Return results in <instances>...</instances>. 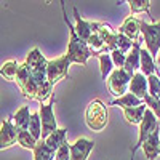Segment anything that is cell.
<instances>
[{
	"instance_id": "obj_27",
	"label": "cell",
	"mask_w": 160,
	"mask_h": 160,
	"mask_svg": "<svg viewBox=\"0 0 160 160\" xmlns=\"http://www.w3.org/2000/svg\"><path fill=\"white\" fill-rule=\"evenodd\" d=\"M148 96H151L154 99H160V77H158V74L148 77Z\"/></svg>"
},
{
	"instance_id": "obj_17",
	"label": "cell",
	"mask_w": 160,
	"mask_h": 160,
	"mask_svg": "<svg viewBox=\"0 0 160 160\" xmlns=\"http://www.w3.org/2000/svg\"><path fill=\"white\" fill-rule=\"evenodd\" d=\"M155 61L154 58L151 56V53L146 50V48H141L139 51V71L144 77H151L155 74Z\"/></svg>"
},
{
	"instance_id": "obj_2",
	"label": "cell",
	"mask_w": 160,
	"mask_h": 160,
	"mask_svg": "<svg viewBox=\"0 0 160 160\" xmlns=\"http://www.w3.org/2000/svg\"><path fill=\"white\" fill-rule=\"evenodd\" d=\"M61 8H62V16H64V21L68 24V29H69V45H68V53H66V56L68 59L72 62H77V64H82V66H87V61L91 55V51L87 45V42H83L82 38H78L74 26L71 24L68 15H66V7H64V2H61Z\"/></svg>"
},
{
	"instance_id": "obj_30",
	"label": "cell",
	"mask_w": 160,
	"mask_h": 160,
	"mask_svg": "<svg viewBox=\"0 0 160 160\" xmlns=\"http://www.w3.org/2000/svg\"><path fill=\"white\" fill-rule=\"evenodd\" d=\"M144 104L148 106V109L152 111V114L157 117V120L160 122V99H154L151 96H146L144 98Z\"/></svg>"
},
{
	"instance_id": "obj_29",
	"label": "cell",
	"mask_w": 160,
	"mask_h": 160,
	"mask_svg": "<svg viewBox=\"0 0 160 160\" xmlns=\"http://www.w3.org/2000/svg\"><path fill=\"white\" fill-rule=\"evenodd\" d=\"M131 48H133V42H131V40L128 37H125L123 34L117 32V50L122 51L123 55H128Z\"/></svg>"
},
{
	"instance_id": "obj_26",
	"label": "cell",
	"mask_w": 160,
	"mask_h": 160,
	"mask_svg": "<svg viewBox=\"0 0 160 160\" xmlns=\"http://www.w3.org/2000/svg\"><path fill=\"white\" fill-rule=\"evenodd\" d=\"M130 10H131V16L133 15H139V13H148L151 15V0H130Z\"/></svg>"
},
{
	"instance_id": "obj_15",
	"label": "cell",
	"mask_w": 160,
	"mask_h": 160,
	"mask_svg": "<svg viewBox=\"0 0 160 160\" xmlns=\"http://www.w3.org/2000/svg\"><path fill=\"white\" fill-rule=\"evenodd\" d=\"M74 16H75V26H74V29H75L78 38H82L83 42H88V38L93 34L91 22L90 21H85L82 16H80V13H78L77 8H74Z\"/></svg>"
},
{
	"instance_id": "obj_18",
	"label": "cell",
	"mask_w": 160,
	"mask_h": 160,
	"mask_svg": "<svg viewBox=\"0 0 160 160\" xmlns=\"http://www.w3.org/2000/svg\"><path fill=\"white\" fill-rule=\"evenodd\" d=\"M31 112H29V106H22L16 111V114L13 115V125H15L16 131L21 130H28L29 127V120H31Z\"/></svg>"
},
{
	"instance_id": "obj_31",
	"label": "cell",
	"mask_w": 160,
	"mask_h": 160,
	"mask_svg": "<svg viewBox=\"0 0 160 160\" xmlns=\"http://www.w3.org/2000/svg\"><path fill=\"white\" fill-rule=\"evenodd\" d=\"M109 55H111V59H112L114 68H117V69H123L127 55H123V53H122V51H118V50H114L112 53H109Z\"/></svg>"
},
{
	"instance_id": "obj_33",
	"label": "cell",
	"mask_w": 160,
	"mask_h": 160,
	"mask_svg": "<svg viewBox=\"0 0 160 160\" xmlns=\"http://www.w3.org/2000/svg\"><path fill=\"white\" fill-rule=\"evenodd\" d=\"M157 61H158V64H160V50H158V55H157Z\"/></svg>"
},
{
	"instance_id": "obj_20",
	"label": "cell",
	"mask_w": 160,
	"mask_h": 160,
	"mask_svg": "<svg viewBox=\"0 0 160 160\" xmlns=\"http://www.w3.org/2000/svg\"><path fill=\"white\" fill-rule=\"evenodd\" d=\"M148 109L146 104H141L138 108H128V109H123V115L127 118V122L131 123V125H138L142 122V117H144V112Z\"/></svg>"
},
{
	"instance_id": "obj_34",
	"label": "cell",
	"mask_w": 160,
	"mask_h": 160,
	"mask_svg": "<svg viewBox=\"0 0 160 160\" xmlns=\"http://www.w3.org/2000/svg\"><path fill=\"white\" fill-rule=\"evenodd\" d=\"M158 155H160V146H158Z\"/></svg>"
},
{
	"instance_id": "obj_12",
	"label": "cell",
	"mask_w": 160,
	"mask_h": 160,
	"mask_svg": "<svg viewBox=\"0 0 160 160\" xmlns=\"http://www.w3.org/2000/svg\"><path fill=\"white\" fill-rule=\"evenodd\" d=\"M95 148V142L87 138H78L71 144V160H87L90 152Z\"/></svg>"
},
{
	"instance_id": "obj_19",
	"label": "cell",
	"mask_w": 160,
	"mask_h": 160,
	"mask_svg": "<svg viewBox=\"0 0 160 160\" xmlns=\"http://www.w3.org/2000/svg\"><path fill=\"white\" fill-rule=\"evenodd\" d=\"M144 104L142 99L136 98L135 95H131V93H125L123 96H120V98H115L111 101V106H118V108H122V109H128V108H138V106Z\"/></svg>"
},
{
	"instance_id": "obj_13",
	"label": "cell",
	"mask_w": 160,
	"mask_h": 160,
	"mask_svg": "<svg viewBox=\"0 0 160 160\" xmlns=\"http://www.w3.org/2000/svg\"><path fill=\"white\" fill-rule=\"evenodd\" d=\"M128 91L144 101V98L148 96V77H144L141 72H135L128 85Z\"/></svg>"
},
{
	"instance_id": "obj_1",
	"label": "cell",
	"mask_w": 160,
	"mask_h": 160,
	"mask_svg": "<svg viewBox=\"0 0 160 160\" xmlns=\"http://www.w3.org/2000/svg\"><path fill=\"white\" fill-rule=\"evenodd\" d=\"M47 59L45 56L40 53L38 48H34L29 51V55L28 58H26L24 64L29 68L31 71V75L34 78V82L37 83L38 87V95H37V101L40 104H43L47 99H50L53 95V85L48 82V78H47Z\"/></svg>"
},
{
	"instance_id": "obj_23",
	"label": "cell",
	"mask_w": 160,
	"mask_h": 160,
	"mask_svg": "<svg viewBox=\"0 0 160 160\" xmlns=\"http://www.w3.org/2000/svg\"><path fill=\"white\" fill-rule=\"evenodd\" d=\"M28 131L31 133V136H32L37 142L42 139V122H40V115H38V112H34V114L31 115Z\"/></svg>"
},
{
	"instance_id": "obj_5",
	"label": "cell",
	"mask_w": 160,
	"mask_h": 160,
	"mask_svg": "<svg viewBox=\"0 0 160 160\" xmlns=\"http://www.w3.org/2000/svg\"><path fill=\"white\" fill-rule=\"evenodd\" d=\"M157 130H158V120H157V117L152 114L151 109H146L144 117H142V122L139 123V130H138V142L131 148V160H133V157H135V152L142 146V142Z\"/></svg>"
},
{
	"instance_id": "obj_22",
	"label": "cell",
	"mask_w": 160,
	"mask_h": 160,
	"mask_svg": "<svg viewBox=\"0 0 160 160\" xmlns=\"http://www.w3.org/2000/svg\"><path fill=\"white\" fill-rule=\"evenodd\" d=\"M32 152H34V160H53L55 158V151H51L43 139H40L37 142L35 149Z\"/></svg>"
},
{
	"instance_id": "obj_28",
	"label": "cell",
	"mask_w": 160,
	"mask_h": 160,
	"mask_svg": "<svg viewBox=\"0 0 160 160\" xmlns=\"http://www.w3.org/2000/svg\"><path fill=\"white\" fill-rule=\"evenodd\" d=\"M18 144L24 149L34 151L35 146H37V141L31 136V133L28 130H21V131H18Z\"/></svg>"
},
{
	"instance_id": "obj_9",
	"label": "cell",
	"mask_w": 160,
	"mask_h": 160,
	"mask_svg": "<svg viewBox=\"0 0 160 160\" xmlns=\"http://www.w3.org/2000/svg\"><path fill=\"white\" fill-rule=\"evenodd\" d=\"M16 82L22 91L24 98H29V99H37L38 95V87L34 82V78L31 75V71L26 64H19V69L16 74Z\"/></svg>"
},
{
	"instance_id": "obj_25",
	"label": "cell",
	"mask_w": 160,
	"mask_h": 160,
	"mask_svg": "<svg viewBox=\"0 0 160 160\" xmlns=\"http://www.w3.org/2000/svg\"><path fill=\"white\" fill-rule=\"evenodd\" d=\"M99 59V69H101V77L102 80H106V77H109L111 72L114 71V64H112V59H111V55L109 53H102V55L98 56Z\"/></svg>"
},
{
	"instance_id": "obj_8",
	"label": "cell",
	"mask_w": 160,
	"mask_h": 160,
	"mask_svg": "<svg viewBox=\"0 0 160 160\" xmlns=\"http://www.w3.org/2000/svg\"><path fill=\"white\" fill-rule=\"evenodd\" d=\"M53 106H55V96H51L48 99V104H40V109H38L40 122H42V139L43 141L51 133H55L58 130L55 112H53Z\"/></svg>"
},
{
	"instance_id": "obj_6",
	"label": "cell",
	"mask_w": 160,
	"mask_h": 160,
	"mask_svg": "<svg viewBox=\"0 0 160 160\" xmlns=\"http://www.w3.org/2000/svg\"><path fill=\"white\" fill-rule=\"evenodd\" d=\"M130 82H131V75L125 69H114L111 72V75L108 77V88L111 95L114 96V99L128 93Z\"/></svg>"
},
{
	"instance_id": "obj_3",
	"label": "cell",
	"mask_w": 160,
	"mask_h": 160,
	"mask_svg": "<svg viewBox=\"0 0 160 160\" xmlns=\"http://www.w3.org/2000/svg\"><path fill=\"white\" fill-rule=\"evenodd\" d=\"M85 122L91 131H102L109 122L108 106L101 99H93L85 109Z\"/></svg>"
},
{
	"instance_id": "obj_24",
	"label": "cell",
	"mask_w": 160,
	"mask_h": 160,
	"mask_svg": "<svg viewBox=\"0 0 160 160\" xmlns=\"http://www.w3.org/2000/svg\"><path fill=\"white\" fill-rule=\"evenodd\" d=\"M18 69H19V64L16 61H7L2 69H0V75H2L5 80H16V74H18Z\"/></svg>"
},
{
	"instance_id": "obj_32",
	"label": "cell",
	"mask_w": 160,
	"mask_h": 160,
	"mask_svg": "<svg viewBox=\"0 0 160 160\" xmlns=\"http://www.w3.org/2000/svg\"><path fill=\"white\" fill-rule=\"evenodd\" d=\"M55 160H71V144L66 142L55 152Z\"/></svg>"
},
{
	"instance_id": "obj_7",
	"label": "cell",
	"mask_w": 160,
	"mask_h": 160,
	"mask_svg": "<svg viewBox=\"0 0 160 160\" xmlns=\"http://www.w3.org/2000/svg\"><path fill=\"white\" fill-rule=\"evenodd\" d=\"M69 66L71 61L68 59V56H61L56 59H51L47 62V78L48 82L55 87L59 80H64L69 77Z\"/></svg>"
},
{
	"instance_id": "obj_16",
	"label": "cell",
	"mask_w": 160,
	"mask_h": 160,
	"mask_svg": "<svg viewBox=\"0 0 160 160\" xmlns=\"http://www.w3.org/2000/svg\"><path fill=\"white\" fill-rule=\"evenodd\" d=\"M139 51H141V43H133V48L130 50V53L127 55V59H125L123 69L131 77H133V74L138 72V69H139Z\"/></svg>"
},
{
	"instance_id": "obj_21",
	"label": "cell",
	"mask_w": 160,
	"mask_h": 160,
	"mask_svg": "<svg viewBox=\"0 0 160 160\" xmlns=\"http://www.w3.org/2000/svg\"><path fill=\"white\" fill-rule=\"evenodd\" d=\"M66 133H68V130H66V128H58L55 133H51V135L45 139V144L48 146L51 151L56 152L62 144L68 142V141H66Z\"/></svg>"
},
{
	"instance_id": "obj_10",
	"label": "cell",
	"mask_w": 160,
	"mask_h": 160,
	"mask_svg": "<svg viewBox=\"0 0 160 160\" xmlns=\"http://www.w3.org/2000/svg\"><path fill=\"white\" fill-rule=\"evenodd\" d=\"M18 142V131L13 125L11 118H5L0 127V151L8 149Z\"/></svg>"
},
{
	"instance_id": "obj_14",
	"label": "cell",
	"mask_w": 160,
	"mask_h": 160,
	"mask_svg": "<svg viewBox=\"0 0 160 160\" xmlns=\"http://www.w3.org/2000/svg\"><path fill=\"white\" fill-rule=\"evenodd\" d=\"M158 133H160L158 130L154 131L141 146V149L144 152V157L148 160H155L158 157V146H160V135Z\"/></svg>"
},
{
	"instance_id": "obj_4",
	"label": "cell",
	"mask_w": 160,
	"mask_h": 160,
	"mask_svg": "<svg viewBox=\"0 0 160 160\" xmlns=\"http://www.w3.org/2000/svg\"><path fill=\"white\" fill-rule=\"evenodd\" d=\"M139 31L142 35V40L146 42V50L151 53V56L155 58L160 50V21L144 22L139 19Z\"/></svg>"
},
{
	"instance_id": "obj_11",
	"label": "cell",
	"mask_w": 160,
	"mask_h": 160,
	"mask_svg": "<svg viewBox=\"0 0 160 160\" xmlns=\"http://www.w3.org/2000/svg\"><path fill=\"white\" fill-rule=\"evenodd\" d=\"M118 34H123L125 37H128L133 43H141V31H139V19L136 16H128L122 26L118 28Z\"/></svg>"
}]
</instances>
